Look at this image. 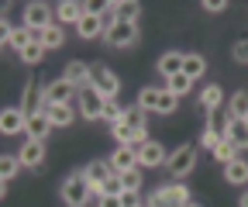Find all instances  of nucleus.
<instances>
[{"label":"nucleus","mask_w":248,"mask_h":207,"mask_svg":"<svg viewBox=\"0 0 248 207\" xmlns=\"http://www.w3.org/2000/svg\"><path fill=\"white\" fill-rule=\"evenodd\" d=\"M93 197H97V193H93V187L86 183L83 173H73L69 180L62 183V204H66V207H86Z\"/></svg>","instance_id":"obj_1"},{"label":"nucleus","mask_w":248,"mask_h":207,"mask_svg":"<svg viewBox=\"0 0 248 207\" xmlns=\"http://www.w3.org/2000/svg\"><path fill=\"white\" fill-rule=\"evenodd\" d=\"M90 86H93V90H97L104 100H114L117 97V90H121V80L107 69V66H90Z\"/></svg>","instance_id":"obj_2"},{"label":"nucleus","mask_w":248,"mask_h":207,"mask_svg":"<svg viewBox=\"0 0 248 207\" xmlns=\"http://www.w3.org/2000/svg\"><path fill=\"white\" fill-rule=\"evenodd\" d=\"M55 7L42 4V0H31V4L24 7V28H31V32H45V28H52L55 21Z\"/></svg>","instance_id":"obj_3"},{"label":"nucleus","mask_w":248,"mask_h":207,"mask_svg":"<svg viewBox=\"0 0 248 207\" xmlns=\"http://www.w3.org/2000/svg\"><path fill=\"white\" fill-rule=\"evenodd\" d=\"M169 173L176 176V180H183V176H190L193 169H197V149L193 145H179V149L169 156Z\"/></svg>","instance_id":"obj_4"},{"label":"nucleus","mask_w":248,"mask_h":207,"mask_svg":"<svg viewBox=\"0 0 248 207\" xmlns=\"http://www.w3.org/2000/svg\"><path fill=\"white\" fill-rule=\"evenodd\" d=\"M83 176H86V183L93 187V193H97V200L104 197V183L114 176V166H110V159H93L86 169H83Z\"/></svg>","instance_id":"obj_5"},{"label":"nucleus","mask_w":248,"mask_h":207,"mask_svg":"<svg viewBox=\"0 0 248 207\" xmlns=\"http://www.w3.org/2000/svg\"><path fill=\"white\" fill-rule=\"evenodd\" d=\"M104 42H107L110 48H131V45L138 42V24H124V21L110 24L107 32H104Z\"/></svg>","instance_id":"obj_6"},{"label":"nucleus","mask_w":248,"mask_h":207,"mask_svg":"<svg viewBox=\"0 0 248 207\" xmlns=\"http://www.w3.org/2000/svg\"><path fill=\"white\" fill-rule=\"evenodd\" d=\"M104 97L93 90V86H83L79 97H76V107H79V117H90V121H97V117L104 114Z\"/></svg>","instance_id":"obj_7"},{"label":"nucleus","mask_w":248,"mask_h":207,"mask_svg":"<svg viewBox=\"0 0 248 207\" xmlns=\"http://www.w3.org/2000/svg\"><path fill=\"white\" fill-rule=\"evenodd\" d=\"M73 94H76V86H73L69 80H55V83H48L45 90H42L45 104H73ZM45 104H42V107H45Z\"/></svg>","instance_id":"obj_8"},{"label":"nucleus","mask_w":248,"mask_h":207,"mask_svg":"<svg viewBox=\"0 0 248 207\" xmlns=\"http://www.w3.org/2000/svg\"><path fill=\"white\" fill-rule=\"evenodd\" d=\"M166 162H169V152L162 149L159 142H145L141 149H138V166L155 169V166H166Z\"/></svg>","instance_id":"obj_9"},{"label":"nucleus","mask_w":248,"mask_h":207,"mask_svg":"<svg viewBox=\"0 0 248 207\" xmlns=\"http://www.w3.org/2000/svg\"><path fill=\"white\" fill-rule=\"evenodd\" d=\"M86 14V4H79V0H62V4H55V21L59 24H79Z\"/></svg>","instance_id":"obj_10"},{"label":"nucleus","mask_w":248,"mask_h":207,"mask_svg":"<svg viewBox=\"0 0 248 207\" xmlns=\"http://www.w3.org/2000/svg\"><path fill=\"white\" fill-rule=\"evenodd\" d=\"M17 159H21L24 169H38V166L45 162V142H31V138H28V142L21 145Z\"/></svg>","instance_id":"obj_11"},{"label":"nucleus","mask_w":248,"mask_h":207,"mask_svg":"<svg viewBox=\"0 0 248 207\" xmlns=\"http://www.w3.org/2000/svg\"><path fill=\"white\" fill-rule=\"evenodd\" d=\"M24 125H28V114L21 107H4L0 111V131L4 135H17V131H24Z\"/></svg>","instance_id":"obj_12"},{"label":"nucleus","mask_w":248,"mask_h":207,"mask_svg":"<svg viewBox=\"0 0 248 207\" xmlns=\"http://www.w3.org/2000/svg\"><path fill=\"white\" fill-rule=\"evenodd\" d=\"M24 135L31 138V142H48V135H52V121L38 111V114H28V125H24Z\"/></svg>","instance_id":"obj_13"},{"label":"nucleus","mask_w":248,"mask_h":207,"mask_svg":"<svg viewBox=\"0 0 248 207\" xmlns=\"http://www.w3.org/2000/svg\"><path fill=\"white\" fill-rule=\"evenodd\" d=\"M42 114L52 121V128H69L73 117H76V114H73V104H45Z\"/></svg>","instance_id":"obj_14"},{"label":"nucleus","mask_w":248,"mask_h":207,"mask_svg":"<svg viewBox=\"0 0 248 207\" xmlns=\"http://www.w3.org/2000/svg\"><path fill=\"white\" fill-rule=\"evenodd\" d=\"M110 166H114V173L138 169V149H131V145H117L114 156H110Z\"/></svg>","instance_id":"obj_15"},{"label":"nucleus","mask_w":248,"mask_h":207,"mask_svg":"<svg viewBox=\"0 0 248 207\" xmlns=\"http://www.w3.org/2000/svg\"><path fill=\"white\" fill-rule=\"evenodd\" d=\"M31 42H35V32H31V28H24V24H21V28H11V24L4 21V45H14L17 52H24Z\"/></svg>","instance_id":"obj_16"},{"label":"nucleus","mask_w":248,"mask_h":207,"mask_svg":"<svg viewBox=\"0 0 248 207\" xmlns=\"http://www.w3.org/2000/svg\"><path fill=\"white\" fill-rule=\"evenodd\" d=\"M62 80H69L76 90H83V86H90V63H79V59H69L66 63V73H62Z\"/></svg>","instance_id":"obj_17"},{"label":"nucleus","mask_w":248,"mask_h":207,"mask_svg":"<svg viewBox=\"0 0 248 207\" xmlns=\"http://www.w3.org/2000/svg\"><path fill=\"white\" fill-rule=\"evenodd\" d=\"M224 142H231L234 149H248V125L245 121H234V117H228L224 121Z\"/></svg>","instance_id":"obj_18"},{"label":"nucleus","mask_w":248,"mask_h":207,"mask_svg":"<svg viewBox=\"0 0 248 207\" xmlns=\"http://www.w3.org/2000/svg\"><path fill=\"white\" fill-rule=\"evenodd\" d=\"M107 11H114L117 21H124V24H135L141 14V4L138 0H114V4H107Z\"/></svg>","instance_id":"obj_19"},{"label":"nucleus","mask_w":248,"mask_h":207,"mask_svg":"<svg viewBox=\"0 0 248 207\" xmlns=\"http://www.w3.org/2000/svg\"><path fill=\"white\" fill-rule=\"evenodd\" d=\"M104 32H107V28H104V14H83V21L76 24V35L79 38H97Z\"/></svg>","instance_id":"obj_20"},{"label":"nucleus","mask_w":248,"mask_h":207,"mask_svg":"<svg viewBox=\"0 0 248 207\" xmlns=\"http://www.w3.org/2000/svg\"><path fill=\"white\" fill-rule=\"evenodd\" d=\"M224 180H228L231 187H248V162H245L241 156L224 166Z\"/></svg>","instance_id":"obj_21"},{"label":"nucleus","mask_w":248,"mask_h":207,"mask_svg":"<svg viewBox=\"0 0 248 207\" xmlns=\"http://www.w3.org/2000/svg\"><path fill=\"white\" fill-rule=\"evenodd\" d=\"M207 73V59L200 52H186L183 55V76H190V80H200Z\"/></svg>","instance_id":"obj_22"},{"label":"nucleus","mask_w":248,"mask_h":207,"mask_svg":"<svg viewBox=\"0 0 248 207\" xmlns=\"http://www.w3.org/2000/svg\"><path fill=\"white\" fill-rule=\"evenodd\" d=\"M221 104H224V90L217 83H207L200 90V111H217Z\"/></svg>","instance_id":"obj_23"},{"label":"nucleus","mask_w":248,"mask_h":207,"mask_svg":"<svg viewBox=\"0 0 248 207\" xmlns=\"http://www.w3.org/2000/svg\"><path fill=\"white\" fill-rule=\"evenodd\" d=\"M159 73H162L166 80L179 76V73H183V52H166V55L159 59Z\"/></svg>","instance_id":"obj_24"},{"label":"nucleus","mask_w":248,"mask_h":207,"mask_svg":"<svg viewBox=\"0 0 248 207\" xmlns=\"http://www.w3.org/2000/svg\"><path fill=\"white\" fill-rule=\"evenodd\" d=\"M42 104H45V97L38 94V86L28 83V86H24V97H21V111H24V114H38Z\"/></svg>","instance_id":"obj_25"},{"label":"nucleus","mask_w":248,"mask_h":207,"mask_svg":"<svg viewBox=\"0 0 248 207\" xmlns=\"http://www.w3.org/2000/svg\"><path fill=\"white\" fill-rule=\"evenodd\" d=\"M228 114L234 117V121H245V117H248V90H238V94L231 97V104H228Z\"/></svg>","instance_id":"obj_26"},{"label":"nucleus","mask_w":248,"mask_h":207,"mask_svg":"<svg viewBox=\"0 0 248 207\" xmlns=\"http://www.w3.org/2000/svg\"><path fill=\"white\" fill-rule=\"evenodd\" d=\"M159 94H162V90H155V86L138 90V107H141L145 114H155V107H159Z\"/></svg>","instance_id":"obj_27"},{"label":"nucleus","mask_w":248,"mask_h":207,"mask_svg":"<svg viewBox=\"0 0 248 207\" xmlns=\"http://www.w3.org/2000/svg\"><path fill=\"white\" fill-rule=\"evenodd\" d=\"M62 42H66V32H62V24H52L42 32V45L45 48H62Z\"/></svg>","instance_id":"obj_28"},{"label":"nucleus","mask_w":248,"mask_h":207,"mask_svg":"<svg viewBox=\"0 0 248 207\" xmlns=\"http://www.w3.org/2000/svg\"><path fill=\"white\" fill-rule=\"evenodd\" d=\"M17 55H21V63L35 66V63H42V59H45V45H42V42L35 38V42H31V45L24 48V52H17Z\"/></svg>","instance_id":"obj_29"},{"label":"nucleus","mask_w":248,"mask_h":207,"mask_svg":"<svg viewBox=\"0 0 248 207\" xmlns=\"http://www.w3.org/2000/svg\"><path fill=\"white\" fill-rule=\"evenodd\" d=\"M145 121H148V117H145V111L135 104V107H124V125H128V128H135V131H141L145 128Z\"/></svg>","instance_id":"obj_30"},{"label":"nucleus","mask_w":248,"mask_h":207,"mask_svg":"<svg viewBox=\"0 0 248 207\" xmlns=\"http://www.w3.org/2000/svg\"><path fill=\"white\" fill-rule=\"evenodd\" d=\"M176 107H179V97L169 94V90H162V94H159V107H155V114L169 117V114H176Z\"/></svg>","instance_id":"obj_31"},{"label":"nucleus","mask_w":248,"mask_h":207,"mask_svg":"<svg viewBox=\"0 0 248 207\" xmlns=\"http://www.w3.org/2000/svg\"><path fill=\"white\" fill-rule=\"evenodd\" d=\"M100 121H107V125L114 128L117 121H124V107H121L117 100H107V104H104V114H100Z\"/></svg>","instance_id":"obj_32"},{"label":"nucleus","mask_w":248,"mask_h":207,"mask_svg":"<svg viewBox=\"0 0 248 207\" xmlns=\"http://www.w3.org/2000/svg\"><path fill=\"white\" fill-rule=\"evenodd\" d=\"M114 138H117V145H135V138H138V131L135 128H128V125H124V121H117L114 128Z\"/></svg>","instance_id":"obj_33"},{"label":"nucleus","mask_w":248,"mask_h":207,"mask_svg":"<svg viewBox=\"0 0 248 207\" xmlns=\"http://www.w3.org/2000/svg\"><path fill=\"white\" fill-rule=\"evenodd\" d=\"M214 159L221 162V166H228V162H234V159H238V149H234L231 142H221V145L214 149Z\"/></svg>","instance_id":"obj_34"},{"label":"nucleus","mask_w":248,"mask_h":207,"mask_svg":"<svg viewBox=\"0 0 248 207\" xmlns=\"http://www.w3.org/2000/svg\"><path fill=\"white\" fill-rule=\"evenodd\" d=\"M190 83H193L190 76H183V73H179V76H172V80H166V90H169V94H176V97H183L186 90H190Z\"/></svg>","instance_id":"obj_35"},{"label":"nucleus","mask_w":248,"mask_h":207,"mask_svg":"<svg viewBox=\"0 0 248 207\" xmlns=\"http://www.w3.org/2000/svg\"><path fill=\"white\" fill-rule=\"evenodd\" d=\"M221 142H224V135L217 131V128H207V131L200 135V145H203V149H207L210 156H214V149H217V145H221Z\"/></svg>","instance_id":"obj_36"},{"label":"nucleus","mask_w":248,"mask_h":207,"mask_svg":"<svg viewBox=\"0 0 248 207\" xmlns=\"http://www.w3.org/2000/svg\"><path fill=\"white\" fill-rule=\"evenodd\" d=\"M17 166H21V159H17V156H4V159H0V176H4V183L17 176Z\"/></svg>","instance_id":"obj_37"},{"label":"nucleus","mask_w":248,"mask_h":207,"mask_svg":"<svg viewBox=\"0 0 248 207\" xmlns=\"http://www.w3.org/2000/svg\"><path fill=\"white\" fill-rule=\"evenodd\" d=\"M121 176V183H124V190H141V173L138 169H128V173H117Z\"/></svg>","instance_id":"obj_38"},{"label":"nucleus","mask_w":248,"mask_h":207,"mask_svg":"<svg viewBox=\"0 0 248 207\" xmlns=\"http://www.w3.org/2000/svg\"><path fill=\"white\" fill-rule=\"evenodd\" d=\"M121 204H124V207H141L145 200H141L138 190H124V193H121Z\"/></svg>","instance_id":"obj_39"},{"label":"nucleus","mask_w":248,"mask_h":207,"mask_svg":"<svg viewBox=\"0 0 248 207\" xmlns=\"http://www.w3.org/2000/svg\"><path fill=\"white\" fill-rule=\"evenodd\" d=\"M231 59H234V63H248V38H241V42L231 48Z\"/></svg>","instance_id":"obj_40"},{"label":"nucleus","mask_w":248,"mask_h":207,"mask_svg":"<svg viewBox=\"0 0 248 207\" xmlns=\"http://www.w3.org/2000/svg\"><path fill=\"white\" fill-rule=\"evenodd\" d=\"M200 7H203V11H210V14H221V11L228 7V0H203Z\"/></svg>","instance_id":"obj_41"},{"label":"nucleus","mask_w":248,"mask_h":207,"mask_svg":"<svg viewBox=\"0 0 248 207\" xmlns=\"http://www.w3.org/2000/svg\"><path fill=\"white\" fill-rule=\"evenodd\" d=\"M97 207H124V204H121V197H100Z\"/></svg>","instance_id":"obj_42"},{"label":"nucleus","mask_w":248,"mask_h":207,"mask_svg":"<svg viewBox=\"0 0 248 207\" xmlns=\"http://www.w3.org/2000/svg\"><path fill=\"white\" fill-rule=\"evenodd\" d=\"M238 204H241V207H248V193H245V197H241V200H238Z\"/></svg>","instance_id":"obj_43"},{"label":"nucleus","mask_w":248,"mask_h":207,"mask_svg":"<svg viewBox=\"0 0 248 207\" xmlns=\"http://www.w3.org/2000/svg\"><path fill=\"white\" fill-rule=\"evenodd\" d=\"M245 125H248V117H245Z\"/></svg>","instance_id":"obj_44"},{"label":"nucleus","mask_w":248,"mask_h":207,"mask_svg":"<svg viewBox=\"0 0 248 207\" xmlns=\"http://www.w3.org/2000/svg\"><path fill=\"white\" fill-rule=\"evenodd\" d=\"M141 207H145V204H141Z\"/></svg>","instance_id":"obj_45"}]
</instances>
